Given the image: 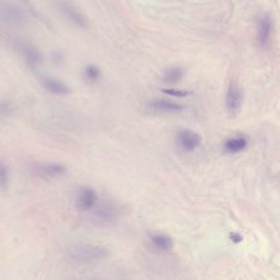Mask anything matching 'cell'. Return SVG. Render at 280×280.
<instances>
[{
	"mask_svg": "<svg viewBox=\"0 0 280 280\" xmlns=\"http://www.w3.org/2000/svg\"><path fill=\"white\" fill-rule=\"evenodd\" d=\"M67 168L58 163H49L41 164L35 168V174L44 179H55L63 176L66 174Z\"/></svg>",
	"mask_w": 280,
	"mask_h": 280,
	"instance_id": "cell-9",
	"label": "cell"
},
{
	"mask_svg": "<svg viewBox=\"0 0 280 280\" xmlns=\"http://www.w3.org/2000/svg\"><path fill=\"white\" fill-rule=\"evenodd\" d=\"M272 20L270 15L266 14L258 23V42L260 46L266 47L271 32Z\"/></svg>",
	"mask_w": 280,
	"mask_h": 280,
	"instance_id": "cell-12",
	"label": "cell"
},
{
	"mask_svg": "<svg viewBox=\"0 0 280 280\" xmlns=\"http://www.w3.org/2000/svg\"><path fill=\"white\" fill-rule=\"evenodd\" d=\"M109 250L104 246L92 243H77L67 251L69 262L79 266H85L101 262L108 257Z\"/></svg>",
	"mask_w": 280,
	"mask_h": 280,
	"instance_id": "cell-1",
	"label": "cell"
},
{
	"mask_svg": "<svg viewBox=\"0 0 280 280\" xmlns=\"http://www.w3.org/2000/svg\"><path fill=\"white\" fill-rule=\"evenodd\" d=\"M119 216V208L116 204L112 202H103L95 211L96 221L103 224H110L115 222Z\"/></svg>",
	"mask_w": 280,
	"mask_h": 280,
	"instance_id": "cell-6",
	"label": "cell"
},
{
	"mask_svg": "<svg viewBox=\"0 0 280 280\" xmlns=\"http://www.w3.org/2000/svg\"><path fill=\"white\" fill-rule=\"evenodd\" d=\"M100 76L101 71L99 69V67L95 64L85 66L82 73L84 81H87L88 83H95L100 79Z\"/></svg>",
	"mask_w": 280,
	"mask_h": 280,
	"instance_id": "cell-16",
	"label": "cell"
},
{
	"mask_svg": "<svg viewBox=\"0 0 280 280\" xmlns=\"http://www.w3.org/2000/svg\"><path fill=\"white\" fill-rule=\"evenodd\" d=\"M97 193L92 187H84L77 194L76 206L82 211L91 210L97 202Z\"/></svg>",
	"mask_w": 280,
	"mask_h": 280,
	"instance_id": "cell-8",
	"label": "cell"
},
{
	"mask_svg": "<svg viewBox=\"0 0 280 280\" xmlns=\"http://www.w3.org/2000/svg\"><path fill=\"white\" fill-rule=\"evenodd\" d=\"M161 92L163 93L166 94L168 96H175V97L178 98H184L187 96H190L191 92L186 91V90L175 89V88H171V89H163L161 90Z\"/></svg>",
	"mask_w": 280,
	"mask_h": 280,
	"instance_id": "cell-19",
	"label": "cell"
},
{
	"mask_svg": "<svg viewBox=\"0 0 280 280\" xmlns=\"http://www.w3.org/2000/svg\"><path fill=\"white\" fill-rule=\"evenodd\" d=\"M177 141L185 152H193L202 143V137L191 130H182L177 134Z\"/></svg>",
	"mask_w": 280,
	"mask_h": 280,
	"instance_id": "cell-7",
	"label": "cell"
},
{
	"mask_svg": "<svg viewBox=\"0 0 280 280\" xmlns=\"http://www.w3.org/2000/svg\"><path fill=\"white\" fill-rule=\"evenodd\" d=\"M183 74L184 72L183 69H181L179 67H174L164 71L163 74V81L168 85H175V84L179 83L182 80Z\"/></svg>",
	"mask_w": 280,
	"mask_h": 280,
	"instance_id": "cell-15",
	"label": "cell"
},
{
	"mask_svg": "<svg viewBox=\"0 0 280 280\" xmlns=\"http://www.w3.org/2000/svg\"><path fill=\"white\" fill-rule=\"evenodd\" d=\"M243 103V93L239 85L232 82L225 96V110L228 115L235 117L240 113Z\"/></svg>",
	"mask_w": 280,
	"mask_h": 280,
	"instance_id": "cell-5",
	"label": "cell"
},
{
	"mask_svg": "<svg viewBox=\"0 0 280 280\" xmlns=\"http://www.w3.org/2000/svg\"><path fill=\"white\" fill-rule=\"evenodd\" d=\"M9 171L3 160H0V189L5 190L9 186Z\"/></svg>",
	"mask_w": 280,
	"mask_h": 280,
	"instance_id": "cell-17",
	"label": "cell"
},
{
	"mask_svg": "<svg viewBox=\"0 0 280 280\" xmlns=\"http://www.w3.org/2000/svg\"><path fill=\"white\" fill-rule=\"evenodd\" d=\"M41 84L46 91L55 96H65L71 93L69 85L54 77H44L42 79Z\"/></svg>",
	"mask_w": 280,
	"mask_h": 280,
	"instance_id": "cell-10",
	"label": "cell"
},
{
	"mask_svg": "<svg viewBox=\"0 0 280 280\" xmlns=\"http://www.w3.org/2000/svg\"><path fill=\"white\" fill-rule=\"evenodd\" d=\"M247 146V140L244 137H232L227 140L224 148L228 153L238 154L243 152Z\"/></svg>",
	"mask_w": 280,
	"mask_h": 280,
	"instance_id": "cell-13",
	"label": "cell"
},
{
	"mask_svg": "<svg viewBox=\"0 0 280 280\" xmlns=\"http://www.w3.org/2000/svg\"><path fill=\"white\" fill-rule=\"evenodd\" d=\"M13 106L9 100H0V119L6 118L13 113Z\"/></svg>",
	"mask_w": 280,
	"mask_h": 280,
	"instance_id": "cell-18",
	"label": "cell"
},
{
	"mask_svg": "<svg viewBox=\"0 0 280 280\" xmlns=\"http://www.w3.org/2000/svg\"><path fill=\"white\" fill-rule=\"evenodd\" d=\"M53 60L57 64H60L61 62L64 60V56H63L62 53L57 51V52H54L53 54Z\"/></svg>",
	"mask_w": 280,
	"mask_h": 280,
	"instance_id": "cell-21",
	"label": "cell"
},
{
	"mask_svg": "<svg viewBox=\"0 0 280 280\" xmlns=\"http://www.w3.org/2000/svg\"><path fill=\"white\" fill-rule=\"evenodd\" d=\"M27 23V14L21 7L9 0H0V23L9 27H20Z\"/></svg>",
	"mask_w": 280,
	"mask_h": 280,
	"instance_id": "cell-2",
	"label": "cell"
},
{
	"mask_svg": "<svg viewBox=\"0 0 280 280\" xmlns=\"http://www.w3.org/2000/svg\"><path fill=\"white\" fill-rule=\"evenodd\" d=\"M150 241L153 243V245L162 251H170L174 246L172 239L170 236H167L165 234H160V233H155L149 236Z\"/></svg>",
	"mask_w": 280,
	"mask_h": 280,
	"instance_id": "cell-14",
	"label": "cell"
},
{
	"mask_svg": "<svg viewBox=\"0 0 280 280\" xmlns=\"http://www.w3.org/2000/svg\"><path fill=\"white\" fill-rule=\"evenodd\" d=\"M54 6L61 17L71 25L79 29H87L89 27L85 15L68 0H54Z\"/></svg>",
	"mask_w": 280,
	"mask_h": 280,
	"instance_id": "cell-3",
	"label": "cell"
},
{
	"mask_svg": "<svg viewBox=\"0 0 280 280\" xmlns=\"http://www.w3.org/2000/svg\"><path fill=\"white\" fill-rule=\"evenodd\" d=\"M147 107L154 112L165 113V114L180 112L183 109L181 104H177L171 100H164V99L152 100L148 103Z\"/></svg>",
	"mask_w": 280,
	"mask_h": 280,
	"instance_id": "cell-11",
	"label": "cell"
},
{
	"mask_svg": "<svg viewBox=\"0 0 280 280\" xmlns=\"http://www.w3.org/2000/svg\"><path fill=\"white\" fill-rule=\"evenodd\" d=\"M229 239L235 244L242 243L243 241V236L239 232H231Z\"/></svg>",
	"mask_w": 280,
	"mask_h": 280,
	"instance_id": "cell-20",
	"label": "cell"
},
{
	"mask_svg": "<svg viewBox=\"0 0 280 280\" xmlns=\"http://www.w3.org/2000/svg\"><path fill=\"white\" fill-rule=\"evenodd\" d=\"M11 41L15 50L21 54L27 65L31 69H37L43 60L41 52L39 49L30 42L21 39H14Z\"/></svg>",
	"mask_w": 280,
	"mask_h": 280,
	"instance_id": "cell-4",
	"label": "cell"
}]
</instances>
